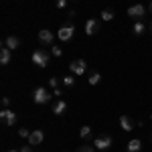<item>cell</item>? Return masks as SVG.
Masks as SVG:
<instances>
[{
  "instance_id": "6da1fadb",
  "label": "cell",
  "mask_w": 152,
  "mask_h": 152,
  "mask_svg": "<svg viewBox=\"0 0 152 152\" xmlns=\"http://www.w3.org/2000/svg\"><path fill=\"white\" fill-rule=\"evenodd\" d=\"M51 97H53V94H49L45 87H37L35 91H33V102H35L37 105H45L51 102Z\"/></svg>"
},
{
  "instance_id": "7a4b0ae2",
  "label": "cell",
  "mask_w": 152,
  "mask_h": 152,
  "mask_svg": "<svg viewBox=\"0 0 152 152\" xmlns=\"http://www.w3.org/2000/svg\"><path fill=\"white\" fill-rule=\"evenodd\" d=\"M73 33H75L73 23H65V24H61V28L57 31V37H59V41L67 43V41H71V39H73Z\"/></svg>"
},
{
  "instance_id": "3957f363",
  "label": "cell",
  "mask_w": 152,
  "mask_h": 152,
  "mask_svg": "<svg viewBox=\"0 0 152 152\" xmlns=\"http://www.w3.org/2000/svg\"><path fill=\"white\" fill-rule=\"evenodd\" d=\"M31 61L35 63L37 67H43V69H45L49 65V53L43 51V49H37L35 53H33V57H31Z\"/></svg>"
},
{
  "instance_id": "277c9868",
  "label": "cell",
  "mask_w": 152,
  "mask_h": 152,
  "mask_svg": "<svg viewBox=\"0 0 152 152\" xmlns=\"http://www.w3.org/2000/svg\"><path fill=\"white\" fill-rule=\"evenodd\" d=\"M69 69H71L73 75H83V73L87 71V63H85L83 59H73L71 65H69Z\"/></svg>"
},
{
  "instance_id": "5b68a950",
  "label": "cell",
  "mask_w": 152,
  "mask_h": 152,
  "mask_svg": "<svg viewBox=\"0 0 152 152\" xmlns=\"http://www.w3.org/2000/svg\"><path fill=\"white\" fill-rule=\"evenodd\" d=\"M126 14H128L130 18H136V20H142V16L146 14V8L142 6V4H132L128 10H126Z\"/></svg>"
},
{
  "instance_id": "8992f818",
  "label": "cell",
  "mask_w": 152,
  "mask_h": 152,
  "mask_svg": "<svg viewBox=\"0 0 152 152\" xmlns=\"http://www.w3.org/2000/svg\"><path fill=\"white\" fill-rule=\"evenodd\" d=\"M0 120H2L4 126H14V124H16V114H14L12 110H8V107H4V110L0 112Z\"/></svg>"
},
{
  "instance_id": "52a82bcc",
  "label": "cell",
  "mask_w": 152,
  "mask_h": 152,
  "mask_svg": "<svg viewBox=\"0 0 152 152\" xmlns=\"http://www.w3.org/2000/svg\"><path fill=\"white\" fill-rule=\"evenodd\" d=\"M112 136H97L94 140V146H95V150H107L110 146H112Z\"/></svg>"
},
{
  "instance_id": "ba28073f",
  "label": "cell",
  "mask_w": 152,
  "mask_h": 152,
  "mask_svg": "<svg viewBox=\"0 0 152 152\" xmlns=\"http://www.w3.org/2000/svg\"><path fill=\"white\" fill-rule=\"evenodd\" d=\"M43 140H45V132L43 130H33L31 136H28V144L31 146H39Z\"/></svg>"
},
{
  "instance_id": "9c48e42d",
  "label": "cell",
  "mask_w": 152,
  "mask_h": 152,
  "mask_svg": "<svg viewBox=\"0 0 152 152\" xmlns=\"http://www.w3.org/2000/svg\"><path fill=\"white\" fill-rule=\"evenodd\" d=\"M39 41H41V43H45V45H53L55 35H53L49 28H41V31H39Z\"/></svg>"
},
{
  "instance_id": "30bf717a",
  "label": "cell",
  "mask_w": 152,
  "mask_h": 152,
  "mask_svg": "<svg viewBox=\"0 0 152 152\" xmlns=\"http://www.w3.org/2000/svg\"><path fill=\"white\" fill-rule=\"evenodd\" d=\"M99 31V20H95V18H89L87 23H85V35H95Z\"/></svg>"
},
{
  "instance_id": "8fae6325",
  "label": "cell",
  "mask_w": 152,
  "mask_h": 152,
  "mask_svg": "<svg viewBox=\"0 0 152 152\" xmlns=\"http://www.w3.org/2000/svg\"><path fill=\"white\" fill-rule=\"evenodd\" d=\"M120 128L124 130V132H132L134 130V122L128 116H120Z\"/></svg>"
},
{
  "instance_id": "7c38bea8",
  "label": "cell",
  "mask_w": 152,
  "mask_h": 152,
  "mask_svg": "<svg viewBox=\"0 0 152 152\" xmlns=\"http://www.w3.org/2000/svg\"><path fill=\"white\" fill-rule=\"evenodd\" d=\"M65 110H67V102L59 97V102L53 105V114H55V116H63V114H65Z\"/></svg>"
},
{
  "instance_id": "4fadbf2b",
  "label": "cell",
  "mask_w": 152,
  "mask_h": 152,
  "mask_svg": "<svg viewBox=\"0 0 152 152\" xmlns=\"http://www.w3.org/2000/svg\"><path fill=\"white\" fill-rule=\"evenodd\" d=\"M4 47H8L10 51L20 47V39L18 37H6V41H4Z\"/></svg>"
},
{
  "instance_id": "5bb4252c",
  "label": "cell",
  "mask_w": 152,
  "mask_h": 152,
  "mask_svg": "<svg viewBox=\"0 0 152 152\" xmlns=\"http://www.w3.org/2000/svg\"><path fill=\"white\" fill-rule=\"evenodd\" d=\"M128 152H140L142 150V140H138V138H134V140L128 142Z\"/></svg>"
},
{
  "instance_id": "9a60e30c",
  "label": "cell",
  "mask_w": 152,
  "mask_h": 152,
  "mask_svg": "<svg viewBox=\"0 0 152 152\" xmlns=\"http://www.w3.org/2000/svg\"><path fill=\"white\" fill-rule=\"evenodd\" d=\"M0 63H2V65H8V63H10V49L8 47L0 49Z\"/></svg>"
},
{
  "instance_id": "2e32d148",
  "label": "cell",
  "mask_w": 152,
  "mask_h": 152,
  "mask_svg": "<svg viewBox=\"0 0 152 152\" xmlns=\"http://www.w3.org/2000/svg\"><path fill=\"white\" fill-rule=\"evenodd\" d=\"M144 31H146V24L142 23V20H136L134 26H132V33H134L136 37H140V35H144Z\"/></svg>"
},
{
  "instance_id": "e0dca14e",
  "label": "cell",
  "mask_w": 152,
  "mask_h": 152,
  "mask_svg": "<svg viewBox=\"0 0 152 152\" xmlns=\"http://www.w3.org/2000/svg\"><path fill=\"white\" fill-rule=\"evenodd\" d=\"M61 81H63V85H65L67 89H71V87L75 85V75H73V73H71V75H65Z\"/></svg>"
},
{
  "instance_id": "ac0fdd59",
  "label": "cell",
  "mask_w": 152,
  "mask_h": 152,
  "mask_svg": "<svg viewBox=\"0 0 152 152\" xmlns=\"http://www.w3.org/2000/svg\"><path fill=\"white\" fill-rule=\"evenodd\" d=\"M79 136H81V140H89V138H91V128H89V126H81Z\"/></svg>"
},
{
  "instance_id": "d6986e66",
  "label": "cell",
  "mask_w": 152,
  "mask_h": 152,
  "mask_svg": "<svg viewBox=\"0 0 152 152\" xmlns=\"http://www.w3.org/2000/svg\"><path fill=\"white\" fill-rule=\"evenodd\" d=\"M87 81H89V85H97V83L102 81V73H97V71L91 73V75L87 77Z\"/></svg>"
},
{
  "instance_id": "ffe728a7",
  "label": "cell",
  "mask_w": 152,
  "mask_h": 152,
  "mask_svg": "<svg viewBox=\"0 0 152 152\" xmlns=\"http://www.w3.org/2000/svg\"><path fill=\"white\" fill-rule=\"evenodd\" d=\"M99 16H102V20H112V18H114V10H112V8H104Z\"/></svg>"
},
{
  "instance_id": "44dd1931",
  "label": "cell",
  "mask_w": 152,
  "mask_h": 152,
  "mask_svg": "<svg viewBox=\"0 0 152 152\" xmlns=\"http://www.w3.org/2000/svg\"><path fill=\"white\" fill-rule=\"evenodd\" d=\"M51 55L53 57H61L63 55V49L59 47V45H51Z\"/></svg>"
},
{
  "instance_id": "7402d4cb",
  "label": "cell",
  "mask_w": 152,
  "mask_h": 152,
  "mask_svg": "<svg viewBox=\"0 0 152 152\" xmlns=\"http://www.w3.org/2000/svg\"><path fill=\"white\" fill-rule=\"evenodd\" d=\"M77 152H95V146H87V144H83L77 148Z\"/></svg>"
},
{
  "instance_id": "603a6c76",
  "label": "cell",
  "mask_w": 152,
  "mask_h": 152,
  "mask_svg": "<svg viewBox=\"0 0 152 152\" xmlns=\"http://www.w3.org/2000/svg\"><path fill=\"white\" fill-rule=\"evenodd\" d=\"M18 136H20V138H28V136H31V132H28L26 128H20V130H18Z\"/></svg>"
},
{
  "instance_id": "cb8c5ba5",
  "label": "cell",
  "mask_w": 152,
  "mask_h": 152,
  "mask_svg": "<svg viewBox=\"0 0 152 152\" xmlns=\"http://www.w3.org/2000/svg\"><path fill=\"white\" fill-rule=\"evenodd\" d=\"M49 85H51L53 89H55V87H59V77H51V79H49Z\"/></svg>"
},
{
  "instance_id": "d4e9b609",
  "label": "cell",
  "mask_w": 152,
  "mask_h": 152,
  "mask_svg": "<svg viewBox=\"0 0 152 152\" xmlns=\"http://www.w3.org/2000/svg\"><path fill=\"white\" fill-rule=\"evenodd\" d=\"M67 4H69V0H57V8H67Z\"/></svg>"
},
{
  "instance_id": "484cf974",
  "label": "cell",
  "mask_w": 152,
  "mask_h": 152,
  "mask_svg": "<svg viewBox=\"0 0 152 152\" xmlns=\"http://www.w3.org/2000/svg\"><path fill=\"white\" fill-rule=\"evenodd\" d=\"M10 105V99L8 97H2V107H8Z\"/></svg>"
},
{
  "instance_id": "4316f807",
  "label": "cell",
  "mask_w": 152,
  "mask_h": 152,
  "mask_svg": "<svg viewBox=\"0 0 152 152\" xmlns=\"http://www.w3.org/2000/svg\"><path fill=\"white\" fill-rule=\"evenodd\" d=\"M53 95H55V97H61V89L55 87V89H53Z\"/></svg>"
},
{
  "instance_id": "83f0119b",
  "label": "cell",
  "mask_w": 152,
  "mask_h": 152,
  "mask_svg": "<svg viewBox=\"0 0 152 152\" xmlns=\"http://www.w3.org/2000/svg\"><path fill=\"white\" fill-rule=\"evenodd\" d=\"M20 152H33V150H31V146L26 144V146H23V148H20Z\"/></svg>"
},
{
  "instance_id": "f1b7e54d",
  "label": "cell",
  "mask_w": 152,
  "mask_h": 152,
  "mask_svg": "<svg viewBox=\"0 0 152 152\" xmlns=\"http://www.w3.org/2000/svg\"><path fill=\"white\" fill-rule=\"evenodd\" d=\"M148 10H150V14H152V0H150V6H148Z\"/></svg>"
},
{
  "instance_id": "f546056e",
  "label": "cell",
  "mask_w": 152,
  "mask_h": 152,
  "mask_svg": "<svg viewBox=\"0 0 152 152\" xmlns=\"http://www.w3.org/2000/svg\"><path fill=\"white\" fill-rule=\"evenodd\" d=\"M8 152H20V150H8Z\"/></svg>"
},
{
  "instance_id": "4dcf8cb0",
  "label": "cell",
  "mask_w": 152,
  "mask_h": 152,
  "mask_svg": "<svg viewBox=\"0 0 152 152\" xmlns=\"http://www.w3.org/2000/svg\"><path fill=\"white\" fill-rule=\"evenodd\" d=\"M150 33H152V24H150Z\"/></svg>"
},
{
  "instance_id": "1f68e13d",
  "label": "cell",
  "mask_w": 152,
  "mask_h": 152,
  "mask_svg": "<svg viewBox=\"0 0 152 152\" xmlns=\"http://www.w3.org/2000/svg\"><path fill=\"white\" fill-rule=\"evenodd\" d=\"M73 2H79V0H73Z\"/></svg>"
},
{
  "instance_id": "d6a6232c",
  "label": "cell",
  "mask_w": 152,
  "mask_h": 152,
  "mask_svg": "<svg viewBox=\"0 0 152 152\" xmlns=\"http://www.w3.org/2000/svg\"><path fill=\"white\" fill-rule=\"evenodd\" d=\"M150 120H152V114H150Z\"/></svg>"
}]
</instances>
